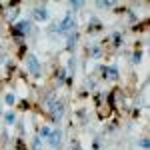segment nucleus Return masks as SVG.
Wrapping results in <instances>:
<instances>
[{"instance_id": "obj_4", "label": "nucleus", "mask_w": 150, "mask_h": 150, "mask_svg": "<svg viewBox=\"0 0 150 150\" xmlns=\"http://www.w3.org/2000/svg\"><path fill=\"white\" fill-rule=\"evenodd\" d=\"M48 138H50V146H54V148H56L58 144H60V138H62V132H60V130H52Z\"/></svg>"}, {"instance_id": "obj_11", "label": "nucleus", "mask_w": 150, "mask_h": 150, "mask_svg": "<svg viewBox=\"0 0 150 150\" xmlns=\"http://www.w3.org/2000/svg\"><path fill=\"white\" fill-rule=\"evenodd\" d=\"M6 122H8V124H12V122H14V114H12V112H8V114H6Z\"/></svg>"}, {"instance_id": "obj_9", "label": "nucleus", "mask_w": 150, "mask_h": 150, "mask_svg": "<svg viewBox=\"0 0 150 150\" xmlns=\"http://www.w3.org/2000/svg\"><path fill=\"white\" fill-rule=\"evenodd\" d=\"M14 100H16L14 94H6V104H14Z\"/></svg>"}, {"instance_id": "obj_8", "label": "nucleus", "mask_w": 150, "mask_h": 150, "mask_svg": "<svg viewBox=\"0 0 150 150\" xmlns=\"http://www.w3.org/2000/svg\"><path fill=\"white\" fill-rule=\"evenodd\" d=\"M6 16H8V20H14V18L18 16V8H12V10H8V14H6Z\"/></svg>"}, {"instance_id": "obj_2", "label": "nucleus", "mask_w": 150, "mask_h": 150, "mask_svg": "<svg viewBox=\"0 0 150 150\" xmlns=\"http://www.w3.org/2000/svg\"><path fill=\"white\" fill-rule=\"evenodd\" d=\"M26 68L30 70V74L32 76H40V62H38V58L34 56V54H28L26 56Z\"/></svg>"}, {"instance_id": "obj_10", "label": "nucleus", "mask_w": 150, "mask_h": 150, "mask_svg": "<svg viewBox=\"0 0 150 150\" xmlns=\"http://www.w3.org/2000/svg\"><path fill=\"white\" fill-rule=\"evenodd\" d=\"M50 132H52V130H50L48 126H44L42 130H40V134H42V136H50Z\"/></svg>"}, {"instance_id": "obj_5", "label": "nucleus", "mask_w": 150, "mask_h": 150, "mask_svg": "<svg viewBox=\"0 0 150 150\" xmlns=\"http://www.w3.org/2000/svg\"><path fill=\"white\" fill-rule=\"evenodd\" d=\"M16 32H18V34L30 32V22H28V20H20V22L16 24Z\"/></svg>"}, {"instance_id": "obj_1", "label": "nucleus", "mask_w": 150, "mask_h": 150, "mask_svg": "<svg viewBox=\"0 0 150 150\" xmlns=\"http://www.w3.org/2000/svg\"><path fill=\"white\" fill-rule=\"evenodd\" d=\"M76 28V18H74V14L72 12H68L64 18H62V22L58 24L54 30H58V32H62V34H68V32H72Z\"/></svg>"}, {"instance_id": "obj_12", "label": "nucleus", "mask_w": 150, "mask_h": 150, "mask_svg": "<svg viewBox=\"0 0 150 150\" xmlns=\"http://www.w3.org/2000/svg\"><path fill=\"white\" fill-rule=\"evenodd\" d=\"M82 4H84V2H70V6H72V8H80Z\"/></svg>"}, {"instance_id": "obj_7", "label": "nucleus", "mask_w": 150, "mask_h": 150, "mask_svg": "<svg viewBox=\"0 0 150 150\" xmlns=\"http://www.w3.org/2000/svg\"><path fill=\"white\" fill-rule=\"evenodd\" d=\"M104 76H108L110 80H116V78H118V68H116V66H108V68H104Z\"/></svg>"}, {"instance_id": "obj_3", "label": "nucleus", "mask_w": 150, "mask_h": 150, "mask_svg": "<svg viewBox=\"0 0 150 150\" xmlns=\"http://www.w3.org/2000/svg\"><path fill=\"white\" fill-rule=\"evenodd\" d=\"M48 106H50L52 116H62V112H64V106H62V102H58V100H50Z\"/></svg>"}, {"instance_id": "obj_6", "label": "nucleus", "mask_w": 150, "mask_h": 150, "mask_svg": "<svg viewBox=\"0 0 150 150\" xmlns=\"http://www.w3.org/2000/svg\"><path fill=\"white\" fill-rule=\"evenodd\" d=\"M34 18H36V20H42V22L48 20V10L44 8V6H42V8H36V10H34Z\"/></svg>"}]
</instances>
